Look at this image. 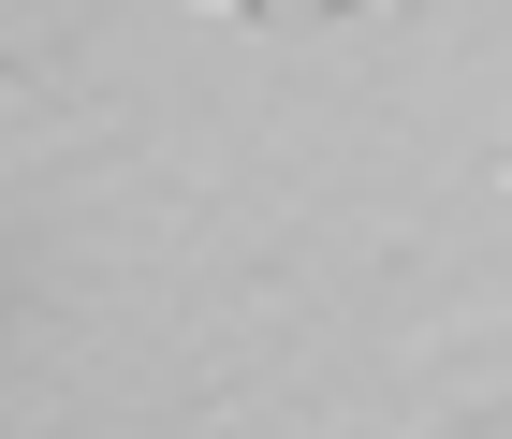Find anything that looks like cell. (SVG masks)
Segmentation results:
<instances>
[{"instance_id": "6da1fadb", "label": "cell", "mask_w": 512, "mask_h": 439, "mask_svg": "<svg viewBox=\"0 0 512 439\" xmlns=\"http://www.w3.org/2000/svg\"><path fill=\"white\" fill-rule=\"evenodd\" d=\"M205 15H278V0H205Z\"/></svg>"}, {"instance_id": "7a4b0ae2", "label": "cell", "mask_w": 512, "mask_h": 439, "mask_svg": "<svg viewBox=\"0 0 512 439\" xmlns=\"http://www.w3.org/2000/svg\"><path fill=\"white\" fill-rule=\"evenodd\" d=\"M322 15H366V0H322Z\"/></svg>"}, {"instance_id": "3957f363", "label": "cell", "mask_w": 512, "mask_h": 439, "mask_svg": "<svg viewBox=\"0 0 512 439\" xmlns=\"http://www.w3.org/2000/svg\"><path fill=\"white\" fill-rule=\"evenodd\" d=\"M498 205H512V161H498Z\"/></svg>"}]
</instances>
